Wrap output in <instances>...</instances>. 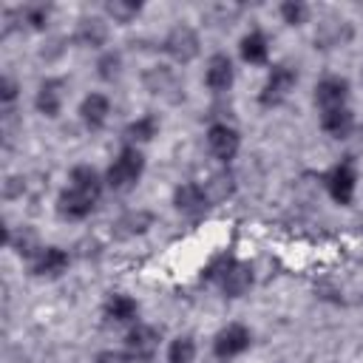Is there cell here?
Masks as SVG:
<instances>
[{
	"label": "cell",
	"mask_w": 363,
	"mask_h": 363,
	"mask_svg": "<svg viewBox=\"0 0 363 363\" xmlns=\"http://www.w3.org/2000/svg\"><path fill=\"white\" fill-rule=\"evenodd\" d=\"M207 278H213L227 298H241L252 286V267L235 258H218L210 264Z\"/></svg>",
	"instance_id": "obj_2"
},
{
	"label": "cell",
	"mask_w": 363,
	"mask_h": 363,
	"mask_svg": "<svg viewBox=\"0 0 363 363\" xmlns=\"http://www.w3.org/2000/svg\"><path fill=\"white\" fill-rule=\"evenodd\" d=\"M295 82H298V71H295L292 65H286V62L272 65L269 74H267V82H264V88H261V96H258L261 105L272 108V105L284 102V99L289 96V91L295 88Z\"/></svg>",
	"instance_id": "obj_3"
},
{
	"label": "cell",
	"mask_w": 363,
	"mask_h": 363,
	"mask_svg": "<svg viewBox=\"0 0 363 363\" xmlns=\"http://www.w3.org/2000/svg\"><path fill=\"white\" fill-rule=\"evenodd\" d=\"M196 357V340L190 335H179L167 346V363H193Z\"/></svg>",
	"instance_id": "obj_24"
},
{
	"label": "cell",
	"mask_w": 363,
	"mask_h": 363,
	"mask_svg": "<svg viewBox=\"0 0 363 363\" xmlns=\"http://www.w3.org/2000/svg\"><path fill=\"white\" fill-rule=\"evenodd\" d=\"M306 6L303 3H284L281 6V17H284V23H289V26H301L303 20H306Z\"/></svg>",
	"instance_id": "obj_28"
},
{
	"label": "cell",
	"mask_w": 363,
	"mask_h": 363,
	"mask_svg": "<svg viewBox=\"0 0 363 363\" xmlns=\"http://www.w3.org/2000/svg\"><path fill=\"white\" fill-rule=\"evenodd\" d=\"M102 315H105L108 323L125 326V323H133V320H136L139 303H136L130 295H125V292H113V295H108V301H105V306H102Z\"/></svg>",
	"instance_id": "obj_14"
},
{
	"label": "cell",
	"mask_w": 363,
	"mask_h": 363,
	"mask_svg": "<svg viewBox=\"0 0 363 363\" xmlns=\"http://www.w3.org/2000/svg\"><path fill=\"white\" fill-rule=\"evenodd\" d=\"M159 352V332L153 326H145V323H136L128 329L125 335V354L133 360V363H150Z\"/></svg>",
	"instance_id": "obj_4"
},
{
	"label": "cell",
	"mask_w": 363,
	"mask_h": 363,
	"mask_svg": "<svg viewBox=\"0 0 363 363\" xmlns=\"http://www.w3.org/2000/svg\"><path fill=\"white\" fill-rule=\"evenodd\" d=\"M156 133H159V119H156L153 113H145V116L133 119V122L125 128V139H128V145H133V147L150 142Z\"/></svg>",
	"instance_id": "obj_21"
},
{
	"label": "cell",
	"mask_w": 363,
	"mask_h": 363,
	"mask_svg": "<svg viewBox=\"0 0 363 363\" xmlns=\"http://www.w3.org/2000/svg\"><path fill=\"white\" fill-rule=\"evenodd\" d=\"M74 40H77L79 45H85V48H99V45H105V40H108V26H105V20H99V17H82L79 26H77Z\"/></svg>",
	"instance_id": "obj_18"
},
{
	"label": "cell",
	"mask_w": 363,
	"mask_h": 363,
	"mask_svg": "<svg viewBox=\"0 0 363 363\" xmlns=\"http://www.w3.org/2000/svg\"><path fill=\"white\" fill-rule=\"evenodd\" d=\"M238 48H241L244 62H250V65H261V62H267V57H269V43H267V37H264L258 28L250 31V34H244Z\"/></svg>",
	"instance_id": "obj_20"
},
{
	"label": "cell",
	"mask_w": 363,
	"mask_h": 363,
	"mask_svg": "<svg viewBox=\"0 0 363 363\" xmlns=\"http://www.w3.org/2000/svg\"><path fill=\"white\" fill-rule=\"evenodd\" d=\"M105 11H108V17H113V23H130L142 11V6L139 3H128V0H111L105 6Z\"/></svg>",
	"instance_id": "obj_25"
},
{
	"label": "cell",
	"mask_w": 363,
	"mask_h": 363,
	"mask_svg": "<svg viewBox=\"0 0 363 363\" xmlns=\"http://www.w3.org/2000/svg\"><path fill=\"white\" fill-rule=\"evenodd\" d=\"M145 88L150 91V94H156V96H164V99H176L170 91H176L179 94V79H176V74L167 68V65H156V68H150L147 74H145Z\"/></svg>",
	"instance_id": "obj_17"
},
{
	"label": "cell",
	"mask_w": 363,
	"mask_h": 363,
	"mask_svg": "<svg viewBox=\"0 0 363 363\" xmlns=\"http://www.w3.org/2000/svg\"><path fill=\"white\" fill-rule=\"evenodd\" d=\"M346 102H349V82L343 77H323L315 85V105L320 108V113L349 108Z\"/></svg>",
	"instance_id": "obj_8"
},
{
	"label": "cell",
	"mask_w": 363,
	"mask_h": 363,
	"mask_svg": "<svg viewBox=\"0 0 363 363\" xmlns=\"http://www.w3.org/2000/svg\"><path fill=\"white\" fill-rule=\"evenodd\" d=\"M119 71H122V57H119L116 51H108V54L99 57V62H96V74H99L102 79H116Z\"/></svg>",
	"instance_id": "obj_26"
},
{
	"label": "cell",
	"mask_w": 363,
	"mask_h": 363,
	"mask_svg": "<svg viewBox=\"0 0 363 363\" xmlns=\"http://www.w3.org/2000/svg\"><path fill=\"white\" fill-rule=\"evenodd\" d=\"M68 269V252L60 247H40L31 255V272L40 278H60Z\"/></svg>",
	"instance_id": "obj_11"
},
{
	"label": "cell",
	"mask_w": 363,
	"mask_h": 363,
	"mask_svg": "<svg viewBox=\"0 0 363 363\" xmlns=\"http://www.w3.org/2000/svg\"><path fill=\"white\" fill-rule=\"evenodd\" d=\"M3 99H6V102H11V99H14V82H11L9 77L3 79Z\"/></svg>",
	"instance_id": "obj_30"
},
{
	"label": "cell",
	"mask_w": 363,
	"mask_h": 363,
	"mask_svg": "<svg viewBox=\"0 0 363 363\" xmlns=\"http://www.w3.org/2000/svg\"><path fill=\"white\" fill-rule=\"evenodd\" d=\"M250 343H252V332H250L247 326H241V323H230V326H224V329L216 335V340H213V354H216L218 360H233V357L244 354V352L250 349Z\"/></svg>",
	"instance_id": "obj_5"
},
{
	"label": "cell",
	"mask_w": 363,
	"mask_h": 363,
	"mask_svg": "<svg viewBox=\"0 0 363 363\" xmlns=\"http://www.w3.org/2000/svg\"><path fill=\"white\" fill-rule=\"evenodd\" d=\"M94 363H133L125 352H99Z\"/></svg>",
	"instance_id": "obj_29"
},
{
	"label": "cell",
	"mask_w": 363,
	"mask_h": 363,
	"mask_svg": "<svg viewBox=\"0 0 363 363\" xmlns=\"http://www.w3.org/2000/svg\"><path fill=\"white\" fill-rule=\"evenodd\" d=\"M164 51L176 60V62H190L199 54V34L190 26H173L164 37Z\"/></svg>",
	"instance_id": "obj_10"
},
{
	"label": "cell",
	"mask_w": 363,
	"mask_h": 363,
	"mask_svg": "<svg viewBox=\"0 0 363 363\" xmlns=\"http://www.w3.org/2000/svg\"><path fill=\"white\" fill-rule=\"evenodd\" d=\"M233 79H235V68H233V60L227 54H213L207 60V71H204V82L213 94H224L233 88Z\"/></svg>",
	"instance_id": "obj_12"
},
{
	"label": "cell",
	"mask_w": 363,
	"mask_h": 363,
	"mask_svg": "<svg viewBox=\"0 0 363 363\" xmlns=\"http://www.w3.org/2000/svg\"><path fill=\"white\" fill-rule=\"evenodd\" d=\"M108 113H111V99L105 94H88L79 102V119L88 130H99L108 122Z\"/></svg>",
	"instance_id": "obj_15"
},
{
	"label": "cell",
	"mask_w": 363,
	"mask_h": 363,
	"mask_svg": "<svg viewBox=\"0 0 363 363\" xmlns=\"http://www.w3.org/2000/svg\"><path fill=\"white\" fill-rule=\"evenodd\" d=\"M173 204H176V210L184 213V216H199L201 210L210 207V196H207V190H204L201 184H196V182H184V184L176 187V193H173Z\"/></svg>",
	"instance_id": "obj_13"
},
{
	"label": "cell",
	"mask_w": 363,
	"mask_h": 363,
	"mask_svg": "<svg viewBox=\"0 0 363 363\" xmlns=\"http://www.w3.org/2000/svg\"><path fill=\"white\" fill-rule=\"evenodd\" d=\"M99 196L85 190V187H77V184H65V190L60 193L57 199V210L62 218H85L94 213Z\"/></svg>",
	"instance_id": "obj_6"
},
{
	"label": "cell",
	"mask_w": 363,
	"mask_h": 363,
	"mask_svg": "<svg viewBox=\"0 0 363 363\" xmlns=\"http://www.w3.org/2000/svg\"><path fill=\"white\" fill-rule=\"evenodd\" d=\"M48 17H51V9H48V6H26V9H23V20H26L31 28H45Z\"/></svg>",
	"instance_id": "obj_27"
},
{
	"label": "cell",
	"mask_w": 363,
	"mask_h": 363,
	"mask_svg": "<svg viewBox=\"0 0 363 363\" xmlns=\"http://www.w3.org/2000/svg\"><path fill=\"white\" fill-rule=\"evenodd\" d=\"M68 184H77V187H85V190L102 196V184H105V179H102L91 164H77V167L68 173Z\"/></svg>",
	"instance_id": "obj_22"
},
{
	"label": "cell",
	"mask_w": 363,
	"mask_h": 363,
	"mask_svg": "<svg viewBox=\"0 0 363 363\" xmlns=\"http://www.w3.org/2000/svg\"><path fill=\"white\" fill-rule=\"evenodd\" d=\"M150 227V213H125L116 224H113V230H116V235L119 238H128V235H133V233H145Z\"/></svg>",
	"instance_id": "obj_23"
},
{
	"label": "cell",
	"mask_w": 363,
	"mask_h": 363,
	"mask_svg": "<svg viewBox=\"0 0 363 363\" xmlns=\"http://www.w3.org/2000/svg\"><path fill=\"white\" fill-rule=\"evenodd\" d=\"M142 173H145V156H142V150L133 147V145H125V147L116 153V159L108 164V170H105V184H108L111 190L125 193V190L136 187V182L142 179Z\"/></svg>",
	"instance_id": "obj_1"
},
{
	"label": "cell",
	"mask_w": 363,
	"mask_h": 363,
	"mask_svg": "<svg viewBox=\"0 0 363 363\" xmlns=\"http://www.w3.org/2000/svg\"><path fill=\"white\" fill-rule=\"evenodd\" d=\"M238 145H241V136H238V130L233 125H227V122L210 125V130H207V150L218 162H230L238 153Z\"/></svg>",
	"instance_id": "obj_9"
},
{
	"label": "cell",
	"mask_w": 363,
	"mask_h": 363,
	"mask_svg": "<svg viewBox=\"0 0 363 363\" xmlns=\"http://www.w3.org/2000/svg\"><path fill=\"white\" fill-rule=\"evenodd\" d=\"M326 190L337 204H352L357 190V170L352 162H340L326 173Z\"/></svg>",
	"instance_id": "obj_7"
},
{
	"label": "cell",
	"mask_w": 363,
	"mask_h": 363,
	"mask_svg": "<svg viewBox=\"0 0 363 363\" xmlns=\"http://www.w3.org/2000/svg\"><path fill=\"white\" fill-rule=\"evenodd\" d=\"M320 128L332 136V139H346L354 128V116L349 108H337V111H326L320 113Z\"/></svg>",
	"instance_id": "obj_19"
},
{
	"label": "cell",
	"mask_w": 363,
	"mask_h": 363,
	"mask_svg": "<svg viewBox=\"0 0 363 363\" xmlns=\"http://www.w3.org/2000/svg\"><path fill=\"white\" fill-rule=\"evenodd\" d=\"M62 99H65V82L62 79H45L37 88L34 105L43 116H57L60 108H62Z\"/></svg>",
	"instance_id": "obj_16"
}]
</instances>
